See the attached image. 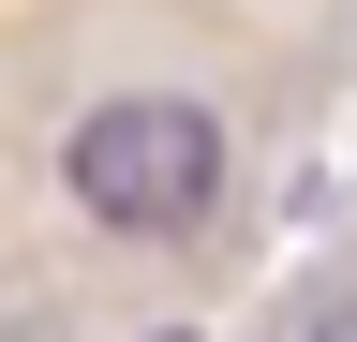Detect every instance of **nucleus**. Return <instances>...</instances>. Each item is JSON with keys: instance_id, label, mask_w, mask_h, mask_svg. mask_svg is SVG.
I'll list each match as a JSON object with an SVG mask.
<instances>
[{"instance_id": "obj_1", "label": "nucleus", "mask_w": 357, "mask_h": 342, "mask_svg": "<svg viewBox=\"0 0 357 342\" xmlns=\"http://www.w3.org/2000/svg\"><path fill=\"white\" fill-rule=\"evenodd\" d=\"M60 194L105 238H194L208 208H223V119L194 90H105L60 134Z\"/></svg>"}, {"instance_id": "obj_2", "label": "nucleus", "mask_w": 357, "mask_h": 342, "mask_svg": "<svg viewBox=\"0 0 357 342\" xmlns=\"http://www.w3.org/2000/svg\"><path fill=\"white\" fill-rule=\"evenodd\" d=\"M149 342H194V327H149Z\"/></svg>"}]
</instances>
